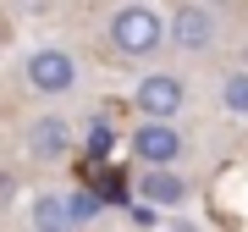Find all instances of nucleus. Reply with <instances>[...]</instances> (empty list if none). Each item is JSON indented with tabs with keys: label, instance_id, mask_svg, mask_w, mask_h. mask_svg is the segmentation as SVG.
I'll return each mask as SVG.
<instances>
[{
	"label": "nucleus",
	"instance_id": "obj_8",
	"mask_svg": "<svg viewBox=\"0 0 248 232\" xmlns=\"http://www.w3.org/2000/svg\"><path fill=\"white\" fill-rule=\"evenodd\" d=\"M33 232H72V210H66V199L39 194V199H33Z\"/></svg>",
	"mask_w": 248,
	"mask_h": 232
},
{
	"label": "nucleus",
	"instance_id": "obj_3",
	"mask_svg": "<svg viewBox=\"0 0 248 232\" xmlns=\"http://www.w3.org/2000/svg\"><path fill=\"white\" fill-rule=\"evenodd\" d=\"M22 78H28L33 94H66V89H78V61H72L66 50L45 45V50H33L22 61Z\"/></svg>",
	"mask_w": 248,
	"mask_h": 232
},
{
	"label": "nucleus",
	"instance_id": "obj_2",
	"mask_svg": "<svg viewBox=\"0 0 248 232\" xmlns=\"http://www.w3.org/2000/svg\"><path fill=\"white\" fill-rule=\"evenodd\" d=\"M133 155L149 171H171L187 155V138H182V127H171V122H143V127H133Z\"/></svg>",
	"mask_w": 248,
	"mask_h": 232
},
{
	"label": "nucleus",
	"instance_id": "obj_9",
	"mask_svg": "<svg viewBox=\"0 0 248 232\" xmlns=\"http://www.w3.org/2000/svg\"><path fill=\"white\" fill-rule=\"evenodd\" d=\"M221 105L232 116H248V72H232V78L221 83Z\"/></svg>",
	"mask_w": 248,
	"mask_h": 232
},
{
	"label": "nucleus",
	"instance_id": "obj_7",
	"mask_svg": "<svg viewBox=\"0 0 248 232\" xmlns=\"http://www.w3.org/2000/svg\"><path fill=\"white\" fill-rule=\"evenodd\" d=\"M187 177L182 171H143L138 177V199L143 205H187Z\"/></svg>",
	"mask_w": 248,
	"mask_h": 232
},
{
	"label": "nucleus",
	"instance_id": "obj_10",
	"mask_svg": "<svg viewBox=\"0 0 248 232\" xmlns=\"http://www.w3.org/2000/svg\"><path fill=\"white\" fill-rule=\"evenodd\" d=\"M66 210H72V227H89V221H94V215L105 210V205H99V194L78 188V194H66Z\"/></svg>",
	"mask_w": 248,
	"mask_h": 232
},
{
	"label": "nucleus",
	"instance_id": "obj_11",
	"mask_svg": "<svg viewBox=\"0 0 248 232\" xmlns=\"http://www.w3.org/2000/svg\"><path fill=\"white\" fill-rule=\"evenodd\" d=\"M110 144H116V133H110L105 116H99V122L89 127V155H110Z\"/></svg>",
	"mask_w": 248,
	"mask_h": 232
},
{
	"label": "nucleus",
	"instance_id": "obj_5",
	"mask_svg": "<svg viewBox=\"0 0 248 232\" xmlns=\"http://www.w3.org/2000/svg\"><path fill=\"white\" fill-rule=\"evenodd\" d=\"M215 39H221V22H215L210 6H177L171 22H166V45H177V50H187V55L210 50Z\"/></svg>",
	"mask_w": 248,
	"mask_h": 232
},
{
	"label": "nucleus",
	"instance_id": "obj_4",
	"mask_svg": "<svg viewBox=\"0 0 248 232\" xmlns=\"http://www.w3.org/2000/svg\"><path fill=\"white\" fill-rule=\"evenodd\" d=\"M133 105L143 111V122H171L182 105H187V83L177 72H149V78L133 89Z\"/></svg>",
	"mask_w": 248,
	"mask_h": 232
},
{
	"label": "nucleus",
	"instance_id": "obj_1",
	"mask_svg": "<svg viewBox=\"0 0 248 232\" xmlns=\"http://www.w3.org/2000/svg\"><path fill=\"white\" fill-rule=\"evenodd\" d=\"M110 45L127 61H149V55L166 45V17L155 6H116L110 11Z\"/></svg>",
	"mask_w": 248,
	"mask_h": 232
},
{
	"label": "nucleus",
	"instance_id": "obj_6",
	"mask_svg": "<svg viewBox=\"0 0 248 232\" xmlns=\"http://www.w3.org/2000/svg\"><path fill=\"white\" fill-rule=\"evenodd\" d=\"M28 149H33L39 161H61L72 149V127L61 116H39V122H28Z\"/></svg>",
	"mask_w": 248,
	"mask_h": 232
}]
</instances>
